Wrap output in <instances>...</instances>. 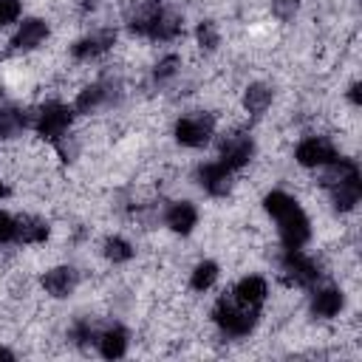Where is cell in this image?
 Instances as JSON below:
<instances>
[{"label": "cell", "instance_id": "obj_1", "mask_svg": "<svg viewBox=\"0 0 362 362\" xmlns=\"http://www.w3.org/2000/svg\"><path fill=\"white\" fill-rule=\"evenodd\" d=\"M127 28L139 37L156 40V42H170L181 34L184 28V17L164 6L161 0H141L127 11Z\"/></svg>", "mask_w": 362, "mask_h": 362}, {"label": "cell", "instance_id": "obj_2", "mask_svg": "<svg viewBox=\"0 0 362 362\" xmlns=\"http://www.w3.org/2000/svg\"><path fill=\"white\" fill-rule=\"evenodd\" d=\"M263 206L277 221L283 249H303L311 240V221L303 212V206L297 204V198H291L283 189H272L263 198Z\"/></svg>", "mask_w": 362, "mask_h": 362}, {"label": "cell", "instance_id": "obj_3", "mask_svg": "<svg viewBox=\"0 0 362 362\" xmlns=\"http://www.w3.org/2000/svg\"><path fill=\"white\" fill-rule=\"evenodd\" d=\"M320 170H322L320 184L331 192L334 209L337 212H351L362 198V178H359L356 161L345 158V156H337L331 164H325Z\"/></svg>", "mask_w": 362, "mask_h": 362}, {"label": "cell", "instance_id": "obj_4", "mask_svg": "<svg viewBox=\"0 0 362 362\" xmlns=\"http://www.w3.org/2000/svg\"><path fill=\"white\" fill-rule=\"evenodd\" d=\"M257 317H260V311L238 305L229 294H223L212 308V320L226 337H249L257 325Z\"/></svg>", "mask_w": 362, "mask_h": 362}, {"label": "cell", "instance_id": "obj_5", "mask_svg": "<svg viewBox=\"0 0 362 362\" xmlns=\"http://www.w3.org/2000/svg\"><path fill=\"white\" fill-rule=\"evenodd\" d=\"M71 119H74V107L62 105V102H48L40 107L37 119H34V127L42 139L48 141H62L68 136V127H71Z\"/></svg>", "mask_w": 362, "mask_h": 362}, {"label": "cell", "instance_id": "obj_6", "mask_svg": "<svg viewBox=\"0 0 362 362\" xmlns=\"http://www.w3.org/2000/svg\"><path fill=\"white\" fill-rule=\"evenodd\" d=\"M173 133H175V141L181 147H204V144H209V139L215 133V116L212 113H204V110L189 113V116H181L175 122V130Z\"/></svg>", "mask_w": 362, "mask_h": 362}, {"label": "cell", "instance_id": "obj_7", "mask_svg": "<svg viewBox=\"0 0 362 362\" xmlns=\"http://www.w3.org/2000/svg\"><path fill=\"white\" fill-rule=\"evenodd\" d=\"M280 269H283L286 280L294 283V286H300V288H308V286H314L322 277L320 263L314 257H308L303 249H283Z\"/></svg>", "mask_w": 362, "mask_h": 362}, {"label": "cell", "instance_id": "obj_8", "mask_svg": "<svg viewBox=\"0 0 362 362\" xmlns=\"http://www.w3.org/2000/svg\"><path fill=\"white\" fill-rule=\"evenodd\" d=\"M119 96H122V82L113 76H102L99 82L79 90V96L74 102V113H90V110L107 107V105L119 102Z\"/></svg>", "mask_w": 362, "mask_h": 362}, {"label": "cell", "instance_id": "obj_9", "mask_svg": "<svg viewBox=\"0 0 362 362\" xmlns=\"http://www.w3.org/2000/svg\"><path fill=\"white\" fill-rule=\"evenodd\" d=\"M337 156H339L337 147H334L325 136H308V139H303V141L297 144V150H294L297 164H300V167H314V170L331 164Z\"/></svg>", "mask_w": 362, "mask_h": 362}, {"label": "cell", "instance_id": "obj_10", "mask_svg": "<svg viewBox=\"0 0 362 362\" xmlns=\"http://www.w3.org/2000/svg\"><path fill=\"white\" fill-rule=\"evenodd\" d=\"M232 175H235V173H229L221 161H206V164H201V167L195 170V181H198L201 189H204L206 195H212V198H223V195L232 192Z\"/></svg>", "mask_w": 362, "mask_h": 362}, {"label": "cell", "instance_id": "obj_11", "mask_svg": "<svg viewBox=\"0 0 362 362\" xmlns=\"http://www.w3.org/2000/svg\"><path fill=\"white\" fill-rule=\"evenodd\" d=\"M255 156V139L246 136V133H238V136H229L223 144H221V164L229 170V173H238L240 167H246Z\"/></svg>", "mask_w": 362, "mask_h": 362}, {"label": "cell", "instance_id": "obj_12", "mask_svg": "<svg viewBox=\"0 0 362 362\" xmlns=\"http://www.w3.org/2000/svg\"><path fill=\"white\" fill-rule=\"evenodd\" d=\"M266 294H269V286H266V280L257 277V274H249V277L238 280L235 288L229 291V297H232L238 305L252 308V311H260V305L266 303Z\"/></svg>", "mask_w": 362, "mask_h": 362}, {"label": "cell", "instance_id": "obj_13", "mask_svg": "<svg viewBox=\"0 0 362 362\" xmlns=\"http://www.w3.org/2000/svg\"><path fill=\"white\" fill-rule=\"evenodd\" d=\"M113 42H116V31L113 28H102V31H93V34L76 40L71 45V54H74V59H96L105 51H110Z\"/></svg>", "mask_w": 362, "mask_h": 362}, {"label": "cell", "instance_id": "obj_14", "mask_svg": "<svg viewBox=\"0 0 362 362\" xmlns=\"http://www.w3.org/2000/svg\"><path fill=\"white\" fill-rule=\"evenodd\" d=\"M76 283H79V272H76L74 266H57V269H48V272L42 274V288H45V294H51V297H57V300L71 297L74 288H76Z\"/></svg>", "mask_w": 362, "mask_h": 362}, {"label": "cell", "instance_id": "obj_15", "mask_svg": "<svg viewBox=\"0 0 362 362\" xmlns=\"http://www.w3.org/2000/svg\"><path fill=\"white\" fill-rule=\"evenodd\" d=\"M45 40H48V23L40 17H28L20 23L17 34L11 37V48L14 51H31V48L42 45Z\"/></svg>", "mask_w": 362, "mask_h": 362}, {"label": "cell", "instance_id": "obj_16", "mask_svg": "<svg viewBox=\"0 0 362 362\" xmlns=\"http://www.w3.org/2000/svg\"><path fill=\"white\" fill-rule=\"evenodd\" d=\"M164 223L175 232V235H189L192 226L198 223V209L189 204V201H175L167 206L164 212Z\"/></svg>", "mask_w": 362, "mask_h": 362}, {"label": "cell", "instance_id": "obj_17", "mask_svg": "<svg viewBox=\"0 0 362 362\" xmlns=\"http://www.w3.org/2000/svg\"><path fill=\"white\" fill-rule=\"evenodd\" d=\"M127 331L122 325H107L105 331L96 334V345H99V354L105 359H122L127 354Z\"/></svg>", "mask_w": 362, "mask_h": 362}, {"label": "cell", "instance_id": "obj_18", "mask_svg": "<svg viewBox=\"0 0 362 362\" xmlns=\"http://www.w3.org/2000/svg\"><path fill=\"white\" fill-rule=\"evenodd\" d=\"M345 308V294L339 288H320L311 297V314L320 320H331Z\"/></svg>", "mask_w": 362, "mask_h": 362}, {"label": "cell", "instance_id": "obj_19", "mask_svg": "<svg viewBox=\"0 0 362 362\" xmlns=\"http://www.w3.org/2000/svg\"><path fill=\"white\" fill-rule=\"evenodd\" d=\"M28 124H31V116H28L23 107H14V105L0 107V139H14V136H20Z\"/></svg>", "mask_w": 362, "mask_h": 362}, {"label": "cell", "instance_id": "obj_20", "mask_svg": "<svg viewBox=\"0 0 362 362\" xmlns=\"http://www.w3.org/2000/svg\"><path fill=\"white\" fill-rule=\"evenodd\" d=\"M269 105H272V88H269V85L252 82V85L243 90V107H246V113L263 116V113L269 110Z\"/></svg>", "mask_w": 362, "mask_h": 362}, {"label": "cell", "instance_id": "obj_21", "mask_svg": "<svg viewBox=\"0 0 362 362\" xmlns=\"http://www.w3.org/2000/svg\"><path fill=\"white\" fill-rule=\"evenodd\" d=\"M48 232L51 229L42 218H17V243H42Z\"/></svg>", "mask_w": 362, "mask_h": 362}, {"label": "cell", "instance_id": "obj_22", "mask_svg": "<svg viewBox=\"0 0 362 362\" xmlns=\"http://www.w3.org/2000/svg\"><path fill=\"white\" fill-rule=\"evenodd\" d=\"M215 280H218V263H215V260H201V263L192 269L189 286H192L195 291H206Z\"/></svg>", "mask_w": 362, "mask_h": 362}, {"label": "cell", "instance_id": "obj_23", "mask_svg": "<svg viewBox=\"0 0 362 362\" xmlns=\"http://www.w3.org/2000/svg\"><path fill=\"white\" fill-rule=\"evenodd\" d=\"M105 257L113 260V263H127L133 257V246L124 240V238H107L105 246H102Z\"/></svg>", "mask_w": 362, "mask_h": 362}, {"label": "cell", "instance_id": "obj_24", "mask_svg": "<svg viewBox=\"0 0 362 362\" xmlns=\"http://www.w3.org/2000/svg\"><path fill=\"white\" fill-rule=\"evenodd\" d=\"M195 37H198V45H201L204 51H215V48L221 45V34H218V25H215L212 20H204V23H198V28H195Z\"/></svg>", "mask_w": 362, "mask_h": 362}, {"label": "cell", "instance_id": "obj_25", "mask_svg": "<svg viewBox=\"0 0 362 362\" xmlns=\"http://www.w3.org/2000/svg\"><path fill=\"white\" fill-rule=\"evenodd\" d=\"M178 68H181V59H178L175 54H167L164 59L156 62V68H153V79H156L158 85H164L167 79H173V76L178 74Z\"/></svg>", "mask_w": 362, "mask_h": 362}, {"label": "cell", "instance_id": "obj_26", "mask_svg": "<svg viewBox=\"0 0 362 362\" xmlns=\"http://www.w3.org/2000/svg\"><path fill=\"white\" fill-rule=\"evenodd\" d=\"M96 328L90 325V320H76L68 331V339H74L76 345H88V342H96Z\"/></svg>", "mask_w": 362, "mask_h": 362}, {"label": "cell", "instance_id": "obj_27", "mask_svg": "<svg viewBox=\"0 0 362 362\" xmlns=\"http://www.w3.org/2000/svg\"><path fill=\"white\" fill-rule=\"evenodd\" d=\"M297 8H300V0H272V14L277 20H283V23L294 20Z\"/></svg>", "mask_w": 362, "mask_h": 362}, {"label": "cell", "instance_id": "obj_28", "mask_svg": "<svg viewBox=\"0 0 362 362\" xmlns=\"http://www.w3.org/2000/svg\"><path fill=\"white\" fill-rule=\"evenodd\" d=\"M20 14H23L20 0H0V28L8 25V23H14Z\"/></svg>", "mask_w": 362, "mask_h": 362}, {"label": "cell", "instance_id": "obj_29", "mask_svg": "<svg viewBox=\"0 0 362 362\" xmlns=\"http://www.w3.org/2000/svg\"><path fill=\"white\" fill-rule=\"evenodd\" d=\"M11 240H17V218L0 212V243H11Z\"/></svg>", "mask_w": 362, "mask_h": 362}, {"label": "cell", "instance_id": "obj_30", "mask_svg": "<svg viewBox=\"0 0 362 362\" xmlns=\"http://www.w3.org/2000/svg\"><path fill=\"white\" fill-rule=\"evenodd\" d=\"M359 88H362V85H359V82H354V85H351V90H348V99H351L354 105H359V102H362V96H359Z\"/></svg>", "mask_w": 362, "mask_h": 362}, {"label": "cell", "instance_id": "obj_31", "mask_svg": "<svg viewBox=\"0 0 362 362\" xmlns=\"http://www.w3.org/2000/svg\"><path fill=\"white\" fill-rule=\"evenodd\" d=\"M0 359H14V354L8 348H0Z\"/></svg>", "mask_w": 362, "mask_h": 362}, {"label": "cell", "instance_id": "obj_32", "mask_svg": "<svg viewBox=\"0 0 362 362\" xmlns=\"http://www.w3.org/2000/svg\"><path fill=\"white\" fill-rule=\"evenodd\" d=\"M99 3H102V0H82V6H85V8H96Z\"/></svg>", "mask_w": 362, "mask_h": 362}, {"label": "cell", "instance_id": "obj_33", "mask_svg": "<svg viewBox=\"0 0 362 362\" xmlns=\"http://www.w3.org/2000/svg\"><path fill=\"white\" fill-rule=\"evenodd\" d=\"M6 195H8V187H6V184H0V198H6Z\"/></svg>", "mask_w": 362, "mask_h": 362}]
</instances>
